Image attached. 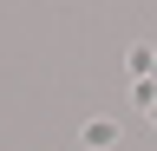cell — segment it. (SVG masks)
Instances as JSON below:
<instances>
[{
	"mask_svg": "<svg viewBox=\"0 0 157 151\" xmlns=\"http://www.w3.org/2000/svg\"><path fill=\"white\" fill-rule=\"evenodd\" d=\"M124 66H131V79H151V66H157V53H151L144 40H137V46L124 53Z\"/></svg>",
	"mask_w": 157,
	"mask_h": 151,
	"instance_id": "7a4b0ae2",
	"label": "cell"
},
{
	"mask_svg": "<svg viewBox=\"0 0 157 151\" xmlns=\"http://www.w3.org/2000/svg\"><path fill=\"white\" fill-rule=\"evenodd\" d=\"M78 145H85V151H111L118 145V118H85V125H78Z\"/></svg>",
	"mask_w": 157,
	"mask_h": 151,
	"instance_id": "6da1fadb",
	"label": "cell"
}]
</instances>
